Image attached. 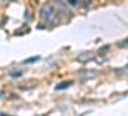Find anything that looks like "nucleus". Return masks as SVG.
Segmentation results:
<instances>
[{"mask_svg": "<svg viewBox=\"0 0 128 116\" xmlns=\"http://www.w3.org/2000/svg\"><path fill=\"white\" fill-rule=\"evenodd\" d=\"M52 14H54V8L51 4H45L40 10V16L44 21H49L52 17Z\"/></svg>", "mask_w": 128, "mask_h": 116, "instance_id": "f257e3e1", "label": "nucleus"}, {"mask_svg": "<svg viewBox=\"0 0 128 116\" xmlns=\"http://www.w3.org/2000/svg\"><path fill=\"white\" fill-rule=\"evenodd\" d=\"M91 59H94V54L91 53V52H84V53H81L77 57V61L81 62V63H86V62H88Z\"/></svg>", "mask_w": 128, "mask_h": 116, "instance_id": "f03ea898", "label": "nucleus"}, {"mask_svg": "<svg viewBox=\"0 0 128 116\" xmlns=\"http://www.w3.org/2000/svg\"><path fill=\"white\" fill-rule=\"evenodd\" d=\"M73 84V81L72 80H68V81H62L60 84H58V85L55 87V89L56 90H63V89H67V88H69L70 85Z\"/></svg>", "mask_w": 128, "mask_h": 116, "instance_id": "7ed1b4c3", "label": "nucleus"}, {"mask_svg": "<svg viewBox=\"0 0 128 116\" xmlns=\"http://www.w3.org/2000/svg\"><path fill=\"white\" fill-rule=\"evenodd\" d=\"M40 59V57L37 56V57H31V58H27V59H24L23 61V63L26 65V63H31V62H36V61H38Z\"/></svg>", "mask_w": 128, "mask_h": 116, "instance_id": "20e7f679", "label": "nucleus"}, {"mask_svg": "<svg viewBox=\"0 0 128 116\" xmlns=\"http://www.w3.org/2000/svg\"><path fill=\"white\" fill-rule=\"evenodd\" d=\"M126 44H128V39H126V40H123V41H120V43H119L120 47H123V45H126Z\"/></svg>", "mask_w": 128, "mask_h": 116, "instance_id": "39448f33", "label": "nucleus"}, {"mask_svg": "<svg viewBox=\"0 0 128 116\" xmlns=\"http://www.w3.org/2000/svg\"><path fill=\"white\" fill-rule=\"evenodd\" d=\"M69 4H72V5H76V4H77V0H69Z\"/></svg>", "mask_w": 128, "mask_h": 116, "instance_id": "423d86ee", "label": "nucleus"}, {"mask_svg": "<svg viewBox=\"0 0 128 116\" xmlns=\"http://www.w3.org/2000/svg\"><path fill=\"white\" fill-rule=\"evenodd\" d=\"M3 2H5V3H12V2H16V0H3Z\"/></svg>", "mask_w": 128, "mask_h": 116, "instance_id": "0eeeda50", "label": "nucleus"}]
</instances>
